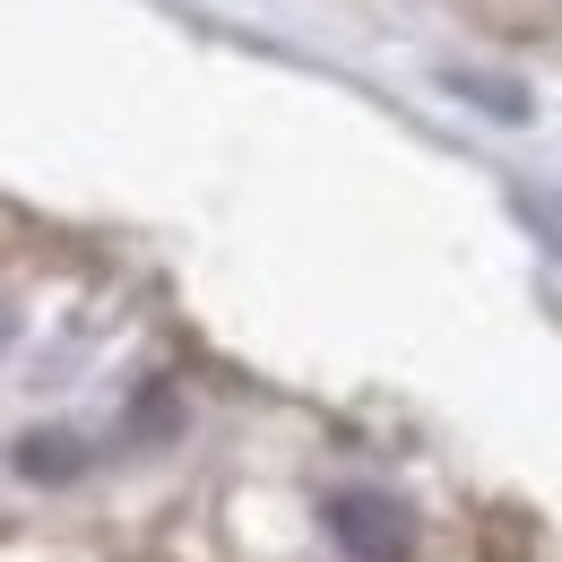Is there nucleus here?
Masks as SVG:
<instances>
[{"mask_svg":"<svg viewBox=\"0 0 562 562\" xmlns=\"http://www.w3.org/2000/svg\"><path fill=\"white\" fill-rule=\"evenodd\" d=\"M329 537H338V554L355 562H407L416 554V528H407V510L390 502V493H372V485H347V493H329Z\"/></svg>","mask_w":562,"mask_h":562,"instance_id":"nucleus-1","label":"nucleus"},{"mask_svg":"<svg viewBox=\"0 0 562 562\" xmlns=\"http://www.w3.org/2000/svg\"><path fill=\"white\" fill-rule=\"evenodd\" d=\"M78 468H87V450H78L70 432H26L18 441V476H35V485H61Z\"/></svg>","mask_w":562,"mask_h":562,"instance_id":"nucleus-2","label":"nucleus"},{"mask_svg":"<svg viewBox=\"0 0 562 562\" xmlns=\"http://www.w3.org/2000/svg\"><path fill=\"white\" fill-rule=\"evenodd\" d=\"M519 216H528V225H546V234H554V251H562V200H519Z\"/></svg>","mask_w":562,"mask_h":562,"instance_id":"nucleus-3","label":"nucleus"}]
</instances>
